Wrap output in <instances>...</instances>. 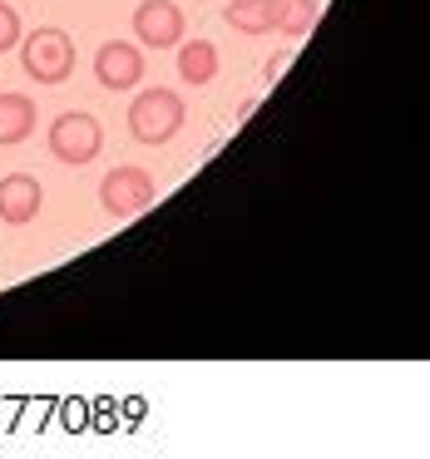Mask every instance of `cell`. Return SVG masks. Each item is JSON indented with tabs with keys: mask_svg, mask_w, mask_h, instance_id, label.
<instances>
[{
	"mask_svg": "<svg viewBox=\"0 0 430 459\" xmlns=\"http://www.w3.org/2000/svg\"><path fill=\"white\" fill-rule=\"evenodd\" d=\"M15 45H21V15H15V5L0 0V55L15 50Z\"/></svg>",
	"mask_w": 430,
	"mask_h": 459,
	"instance_id": "7c38bea8",
	"label": "cell"
},
{
	"mask_svg": "<svg viewBox=\"0 0 430 459\" xmlns=\"http://www.w3.org/2000/svg\"><path fill=\"white\" fill-rule=\"evenodd\" d=\"M104 149V129L94 114L84 109H70L60 114V119L50 124V153L65 163V169H84V163H94Z\"/></svg>",
	"mask_w": 430,
	"mask_h": 459,
	"instance_id": "277c9868",
	"label": "cell"
},
{
	"mask_svg": "<svg viewBox=\"0 0 430 459\" xmlns=\"http://www.w3.org/2000/svg\"><path fill=\"white\" fill-rule=\"evenodd\" d=\"M317 15H321V0H282L277 30L287 35V40H307L312 25H317Z\"/></svg>",
	"mask_w": 430,
	"mask_h": 459,
	"instance_id": "8fae6325",
	"label": "cell"
},
{
	"mask_svg": "<svg viewBox=\"0 0 430 459\" xmlns=\"http://www.w3.org/2000/svg\"><path fill=\"white\" fill-rule=\"evenodd\" d=\"M183 119H189V109H183V94H179V90H163V84L144 90L139 100L129 104V134H134L139 143H149V149L169 143L173 134L183 129Z\"/></svg>",
	"mask_w": 430,
	"mask_h": 459,
	"instance_id": "6da1fadb",
	"label": "cell"
},
{
	"mask_svg": "<svg viewBox=\"0 0 430 459\" xmlns=\"http://www.w3.org/2000/svg\"><path fill=\"white\" fill-rule=\"evenodd\" d=\"M35 119H40V109H35L31 94H15V90L0 94V149H11V143L31 139Z\"/></svg>",
	"mask_w": 430,
	"mask_h": 459,
	"instance_id": "ba28073f",
	"label": "cell"
},
{
	"mask_svg": "<svg viewBox=\"0 0 430 459\" xmlns=\"http://www.w3.org/2000/svg\"><path fill=\"white\" fill-rule=\"evenodd\" d=\"M134 35L149 50H173V45H183V11L173 0H144L134 11Z\"/></svg>",
	"mask_w": 430,
	"mask_h": 459,
	"instance_id": "5b68a950",
	"label": "cell"
},
{
	"mask_svg": "<svg viewBox=\"0 0 430 459\" xmlns=\"http://www.w3.org/2000/svg\"><path fill=\"white\" fill-rule=\"evenodd\" d=\"M40 203H45V188L35 173H5L0 178V222L25 228V222L40 218Z\"/></svg>",
	"mask_w": 430,
	"mask_h": 459,
	"instance_id": "52a82bcc",
	"label": "cell"
},
{
	"mask_svg": "<svg viewBox=\"0 0 430 459\" xmlns=\"http://www.w3.org/2000/svg\"><path fill=\"white\" fill-rule=\"evenodd\" d=\"M292 55H297V50H277V55L268 60V84H277V80H282V70L292 65Z\"/></svg>",
	"mask_w": 430,
	"mask_h": 459,
	"instance_id": "4fadbf2b",
	"label": "cell"
},
{
	"mask_svg": "<svg viewBox=\"0 0 430 459\" xmlns=\"http://www.w3.org/2000/svg\"><path fill=\"white\" fill-rule=\"evenodd\" d=\"M218 70H223V60H218V45H213V40L179 45V80L183 84H213V80H218Z\"/></svg>",
	"mask_w": 430,
	"mask_h": 459,
	"instance_id": "30bf717a",
	"label": "cell"
},
{
	"mask_svg": "<svg viewBox=\"0 0 430 459\" xmlns=\"http://www.w3.org/2000/svg\"><path fill=\"white\" fill-rule=\"evenodd\" d=\"M154 193L159 188H154L149 169H139V163H119V169H110L104 183H100V208L110 212V218L129 222V218H139V212L154 203Z\"/></svg>",
	"mask_w": 430,
	"mask_h": 459,
	"instance_id": "3957f363",
	"label": "cell"
},
{
	"mask_svg": "<svg viewBox=\"0 0 430 459\" xmlns=\"http://www.w3.org/2000/svg\"><path fill=\"white\" fill-rule=\"evenodd\" d=\"M21 65L35 84H65L75 74V40L65 30H55V25H40V30L25 35Z\"/></svg>",
	"mask_w": 430,
	"mask_h": 459,
	"instance_id": "7a4b0ae2",
	"label": "cell"
},
{
	"mask_svg": "<svg viewBox=\"0 0 430 459\" xmlns=\"http://www.w3.org/2000/svg\"><path fill=\"white\" fill-rule=\"evenodd\" d=\"M94 80L104 90H134L144 80V50L129 40H104L94 50Z\"/></svg>",
	"mask_w": 430,
	"mask_h": 459,
	"instance_id": "8992f818",
	"label": "cell"
},
{
	"mask_svg": "<svg viewBox=\"0 0 430 459\" xmlns=\"http://www.w3.org/2000/svg\"><path fill=\"white\" fill-rule=\"evenodd\" d=\"M223 21L238 35H272L282 21V0H233L223 5Z\"/></svg>",
	"mask_w": 430,
	"mask_h": 459,
	"instance_id": "9c48e42d",
	"label": "cell"
}]
</instances>
